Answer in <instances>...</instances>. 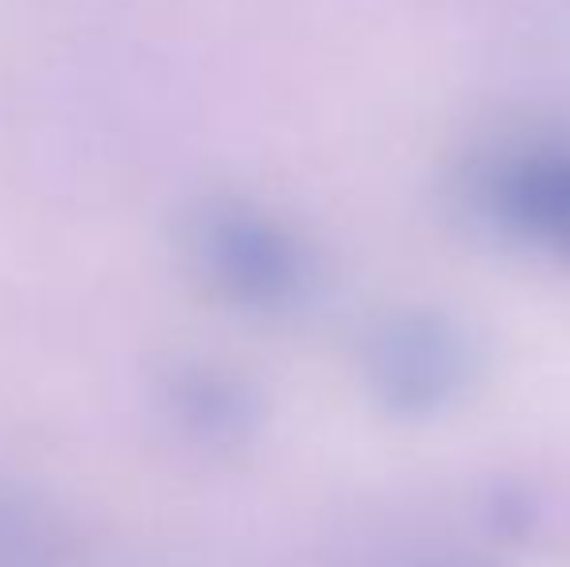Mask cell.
Segmentation results:
<instances>
[{"instance_id": "obj_2", "label": "cell", "mask_w": 570, "mask_h": 567, "mask_svg": "<svg viewBox=\"0 0 570 567\" xmlns=\"http://www.w3.org/2000/svg\"><path fill=\"white\" fill-rule=\"evenodd\" d=\"M206 250L233 295L256 307H287L303 300L311 281L307 253L284 226L248 211H229L210 222Z\"/></svg>"}, {"instance_id": "obj_3", "label": "cell", "mask_w": 570, "mask_h": 567, "mask_svg": "<svg viewBox=\"0 0 570 567\" xmlns=\"http://www.w3.org/2000/svg\"><path fill=\"white\" fill-rule=\"evenodd\" d=\"M489 206L512 234L570 261V148L504 159L489 179Z\"/></svg>"}, {"instance_id": "obj_1", "label": "cell", "mask_w": 570, "mask_h": 567, "mask_svg": "<svg viewBox=\"0 0 570 567\" xmlns=\"http://www.w3.org/2000/svg\"><path fill=\"white\" fill-rule=\"evenodd\" d=\"M478 378V346L443 311L392 315L368 342V381L407 420L446 412Z\"/></svg>"}]
</instances>
